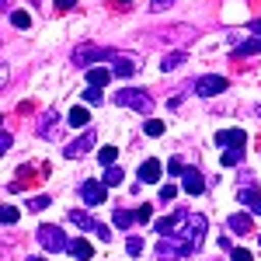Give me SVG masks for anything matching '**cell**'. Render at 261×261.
<instances>
[{
	"instance_id": "44dd1931",
	"label": "cell",
	"mask_w": 261,
	"mask_h": 261,
	"mask_svg": "<svg viewBox=\"0 0 261 261\" xmlns=\"http://www.w3.org/2000/svg\"><path fill=\"white\" fill-rule=\"evenodd\" d=\"M254 53H261V39H251V42H244V45L233 49V56H254Z\"/></svg>"
},
{
	"instance_id": "52a82bcc",
	"label": "cell",
	"mask_w": 261,
	"mask_h": 261,
	"mask_svg": "<svg viewBox=\"0 0 261 261\" xmlns=\"http://www.w3.org/2000/svg\"><path fill=\"white\" fill-rule=\"evenodd\" d=\"M81 195H84V202L87 205H105V195H108V185L105 181H84L81 185Z\"/></svg>"
},
{
	"instance_id": "8d00e7d4",
	"label": "cell",
	"mask_w": 261,
	"mask_h": 261,
	"mask_svg": "<svg viewBox=\"0 0 261 261\" xmlns=\"http://www.w3.org/2000/svg\"><path fill=\"white\" fill-rule=\"evenodd\" d=\"M11 150V133H0V157Z\"/></svg>"
},
{
	"instance_id": "f546056e",
	"label": "cell",
	"mask_w": 261,
	"mask_h": 261,
	"mask_svg": "<svg viewBox=\"0 0 261 261\" xmlns=\"http://www.w3.org/2000/svg\"><path fill=\"white\" fill-rule=\"evenodd\" d=\"M28 209L32 213H42V209H49V199L45 195H35V199H28Z\"/></svg>"
},
{
	"instance_id": "ba28073f",
	"label": "cell",
	"mask_w": 261,
	"mask_h": 261,
	"mask_svg": "<svg viewBox=\"0 0 261 261\" xmlns=\"http://www.w3.org/2000/svg\"><path fill=\"white\" fill-rule=\"evenodd\" d=\"M216 143L226 146V150H244L247 146V133L244 129H223V133H216Z\"/></svg>"
},
{
	"instance_id": "30bf717a",
	"label": "cell",
	"mask_w": 261,
	"mask_h": 261,
	"mask_svg": "<svg viewBox=\"0 0 261 261\" xmlns=\"http://www.w3.org/2000/svg\"><path fill=\"white\" fill-rule=\"evenodd\" d=\"M181 188H185V192H188V195H199V192H205V178H202L199 171H195V167H185V174H181Z\"/></svg>"
},
{
	"instance_id": "8992f818",
	"label": "cell",
	"mask_w": 261,
	"mask_h": 261,
	"mask_svg": "<svg viewBox=\"0 0 261 261\" xmlns=\"http://www.w3.org/2000/svg\"><path fill=\"white\" fill-rule=\"evenodd\" d=\"M223 91H226V77H220V73H209V77L195 81V94L199 98H216Z\"/></svg>"
},
{
	"instance_id": "9c48e42d",
	"label": "cell",
	"mask_w": 261,
	"mask_h": 261,
	"mask_svg": "<svg viewBox=\"0 0 261 261\" xmlns=\"http://www.w3.org/2000/svg\"><path fill=\"white\" fill-rule=\"evenodd\" d=\"M91 146H94V129H84V136H81V140H73L66 150H63V153H66L70 161H77V157H84Z\"/></svg>"
},
{
	"instance_id": "f1b7e54d",
	"label": "cell",
	"mask_w": 261,
	"mask_h": 261,
	"mask_svg": "<svg viewBox=\"0 0 261 261\" xmlns=\"http://www.w3.org/2000/svg\"><path fill=\"white\" fill-rule=\"evenodd\" d=\"M84 101H87V105H101V87H91V84H87V91H84Z\"/></svg>"
},
{
	"instance_id": "9a60e30c",
	"label": "cell",
	"mask_w": 261,
	"mask_h": 261,
	"mask_svg": "<svg viewBox=\"0 0 261 261\" xmlns=\"http://www.w3.org/2000/svg\"><path fill=\"white\" fill-rule=\"evenodd\" d=\"M108 81H112V70H108V66H91V70H87V84H91V87H105Z\"/></svg>"
},
{
	"instance_id": "d4e9b609",
	"label": "cell",
	"mask_w": 261,
	"mask_h": 261,
	"mask_svg": "<svg viewBox=\"0 0 261 261\" xmlns=\"http://www.w3.org/2000/svg\"><path fill=\"white\" fill-rule=\"evenodd\" d=\"M244 161V150H226L223 153V167H237Z\"/></svg>"
},
{
	"instance_id": "8fae6325",
	"label": "cell",
	"mask_w": 261,
	"mask_h": 261,
	"mask_svg": "<svg viewBox=\"0 0 261 261\" xmlns=\"http://www.w3.org/2000/svg\"><path fill=\"white\" fill-rule=\"evenodd\" d=\"M241 205L251 213V216H261V195L254 192V185H251V188L241 185Z\"/></svg>"
},
{
	"instance_id": "d6a6232c",
	"label": "cell",
	"mask_w": 261,
	"mask_h": 261,
	"mask_svg": "<svg viewBox=\"0 0 261 261\" xmlns=\"http://www.w3.org/2000/svg\"><path fill=\"white\" fill-rule=\"evenodd\" d=\"M171 230H174V216H171V220H157V233H171Z\"/></svg>"
},
{
	"instance_id": "f35d334b",
	"label": "cell",
	"mask_w": 261,
	"mask_h": 261,
	"mask_svg": "<svg viewBox=\"0 0 261 261\" xmlns=\"http://www.w3.org/2000/svg\"><path fill=\"white\" fill-rule=\"evenodd\" d=\"M171 4H174V0H153L150 7H153V11H164V7H171Z\"/></svg>"
},
{
	"instance_id": "ffe728a7",
	"label": "cell",
	"mask_w": 261,
	"mask_h": 261,
	"mask_svg": "<svg viewBox=\"0 0 261 261\" xmlns=\"http://www.w3.org/2000/svg\"><path fill=\"white\" fill-rule=\"evenodd\" d=\"M18 220H21V213L14 205H0V223H4V226H14Z\"/></svg>"
},
{
	"instance_id": "4dcf8cb0",
	"label": "cell",
	"mask_w": 261,
	"mask_h": 261,
	"mask_svg": "<svg viewBox=\"0 0 261 261\" xmlns=\"http://www.w3.org/2000/svg\"><path fill=\"white\" fill-rule=\"evenodd\" d=\"M143 129H146V136H164V122H157V119H150Z\"/></svg>"
},
{
	"instance_id": "e575fe53",
	"label": "cell",
	"mask_w": 261,
	"mask_h": 261,
	"mask_svg": "<svg viewBox=\"0 0 261 261\" xmlns=\"http://www.w3.org/2000/svg\"><path fill=\"white\" fill-rule=\"evenodd\" d=\"M174 195H178V188H174V185H164V188H161V202H171Z\"/></svg>"
},
{
	"instance_id": "b9f144b4",
	"label": "cell",
	"mask_w": 261,
	"mask_h": 261,
	"mask_svg": "<svg viewBox=\"0 0 261 261\" xmlns=\"http://www.w3.org/2000/svg\"><path fill=\"white\" fill-rule=\"evenodd\" d=\"M258 244H261V233H258Z\"/></svg>"
},
{
	"instance_id": "603a6c76",
	"label": "cell",
	"mask_w": 261,
	"mask_h": 261,
	"mask_svg": "<svg viewBox=\"0 0 261 261\" xmlns=\"http://www.w3.org/2000/svg\"><path fill=\"white\" fill-rule=\"evenodd\" d=\"M181 63H185V53H171V56L161 60V70H174V66H181Z\"/></svg>"
},
{
	"instance_id": "2e32d148",
	"label": "cell",
	"mask_w": 261,
	"mask_h": 261,
	"mask_svg": "<svg viewBox=\"0 0 261 261\" xmlns=\"http://www.w3.org/2000/svg\"><path fill=\"white\" fill-rule=\"evenodd\" d=\"M70 254H73L77 261H91V258H94V247L81 237V241H70Z\"/></svg>"
},
{
	"instance_id": "1f68e13d",
	"label": "cell",
	"mask_w": 261,
	"mask_h": 261,
	"mask_svg": "<svg viewBox=\"0 0 261 261\" xmlns=\"http://www.w3.org/2000/svg\"><path fill=\"white\" fill-rule=\"evenodd\" d=\"M167 171H171V174H185V164H181V157H171V161H167Z\"/></svg>"
},
{
	"instance_id": "60d3db41",
	"label": "cell",
	"mask_w": 261,
	"mask_h": 261,
	"mask_svg": "<svg viewBox=\"0 0 261 261\" xmlns=\"http://www.w3.org/2000/svg\"><path fill=\"white\" fill-rule=\"evenodd\" d=\"M119 4H133V0H119Z\"/></svg>"
},
{
	"instance_id": "74e56055",
	"label": "cell",
	"mask_w": 261,
	"mask_h": 261,
	"mask_svg": "<svg viewBox=\"0 0 261 261\" xmlns=\"http://www.w3.org/2000/svg\"><path fill=\"white\" fill-rule=\"evenodd\" d=\"M56 7H60V11H73V7H77V0H56Z\"/></svg>"
},
{
	"instance_id": "83f0119b",
	"label": "cell",
	"mask_w": 261,
	"mask_h": 261,
	"mask_svg": "<svg viewBox=\"0 0 261 261\" xmlns=\"http://www.w3.org/2000/svg\"><path fill=\"white\" fill-rule=\"evenodd\" d=\"M125 251H129L133 258H140V254H143V241H140V237H129V241H125Z\"/></svg>"
},
{
	"instance_id": "7402d4cb",
	"label": "cell",
	"mask_w": 261,
	"mask_h": 261,
	"mask_svg": "<svg viewBox=\"0 0 261 261\" xmlns=\"http://www.w3.org/2000/svg\"><path fill=\"white\" fill-rule=\"evenodd\" d=\"M87 122H91V112H87V108H73V112H70V125H77V129H84Z\"/></svg>"
},
{
	"instance_id": "5bb4252c",
	"label": "cell",
	"mask_w": 261,
	"mask_h": 261,
	"mask_svg": "<svg viewBox=\"0 0 261 261\" xmlns=\"http://www.w3.org/2000/svg\"><path fill=\"white\" fill-rule=\"evenodd\" d=\"M140 181H146V185H157V181H161V161H143Z\"/></svg>"
},
{
	"instance_id": "e0dca14e",
	"label": "cell",
	"mask_w": 261,
	"mask_h": 261,
	"mask_svg": "<svg viewBox=\"0 0 261 261\" xmlns=\"http://www.w3.org/2000/svg\"><path fill=\"white\" fill-rule=\"evenodd\" d=\"M112 220H115L119 230H129V226L136 223V213H129V209H115V213H112Z\"/></svg>"
},
{
	"instance_id": "ab89813d",
	"label": "cell",
	"mask_w": 261,
	"mask_h": 261,
	"mask_svg": "<svg viewBox=\"0 0 261 261\" xmlns=\"http://www.w3.org/2000/svg\"><path fill=\"white\" fill-rule=\"evenodd\" d=\"M28 261H45V258H28Z\"/></svg>"
},
{
	"instance_id": "836d02e7",
	"label": "cell",
	"mask_w": 261,
	"mask_h": 261,
	"mask_svg": "<svg viewBox=\"0 0 261 261\" xmlns=\"http://www.w3.org/2000/svg\"><path fill=\"white\" fill-rule=\"evenodd\" d=\"M230 258H233V261H254V258H251V251H244V247H233Z\"/></svg>"
},
{
	"instance_id": "4316f807",
	"label": "cell",
	"mask_w": 261,
	"mask_h": 261,
	"mask_svg": "<svg viewBox=\"0 0 261 261\" xmlns=\"http://www.w3.org/2000/svg\"><path fill=\"white\" fill-rule=\"evenodd\" d=\"M133 213H136V223H150L153 220V209H150V205H136Z\"/></svg>"
},
{
	"instance_id": "484cf974",
	"label": "cell",
	"mask_w": 261,
	"mask_h": 261,
	"mask_svg": "<svg viewBox=\"0 0 261 261\" xmlns=\"http://www.w3.org/2000/svg\"><path fill=\"white\" fill-rule=\"evenodd\" d=\"M11 24H14V28H28V24H32V14H24V11H14V14H11Z\"/></svg>"
},
{
	"instance_id": "5b68a950",
	"label": "cell",
	"mask_w": 261,
	"mask_h": 261,
	"mask_svg": "<svg viewBox=\"0 0 261 261\" xmlns=\"http://www.w3.org/2000/svg\"><path fill=\"white\" fill-rule=\"evenodd\" d=\"M70 223H77L81 230H91V233H98L101 241H112V230H108L105 223H98L94 216H87V213H81V209H73V213H70Z\"/></svg>"
},
{
	"instance_id": "ac0fdd59",
	"label": "cell",
	"mask_w": 261,
	"mask_h": 261,
	"mask_svg": "<svg viewBox=\"0 0 261 261\" xmlns=\"http://www.w3.org/2000/svg\"><path fill=\"white\" fill-rule=\"evenodd\" d=\"M112 73H115V77H133V73H136V63L133 60H115Z\"/></svg>"
},
{
	"instance_id": "d590c367",
	"label": "cell",
	"mask_w": 261,
	"mask_h": 261,
	"mask_svg": "<svg viewBox=\"0 0 261 261\" xmlns=\"http://www.w3.org/2000/svg\"><path fill=\"white\" fill-rule=\"evenodd\" d=\"M7 81H11V70H7V63H0V91L7 87Z\"/></svg>"
},
{
	"instance_id": "277c9868",
	"label": "cell",
	"mask_w": 261,
	"mask_h": 261,
	"mask_svg": "<svg viewBox=\"0 0 261 261\" xmlns=\"http://www.w3.org/2000/svg\"><path fill=\"white\" fill-rule=\"evenodd\" d=\"M105 60H115V49L108 45H77L73 49V63H84V66H94V63H105Z\"/></svg>"
},
{
	"instance_id": "ee69618b",
	"label": "cell",
	"mask_w": 261,
	"mask_h": 261,
	"mask_svg": "<svg viewBox=\"0 0 261 261\" xmlns=\"http://www.w3.org/2000/svg\"><path fill=\"white\" fill-rule=\"evenodd\" d=\"M0 122H4V119H0Z\"/></svg>"
},
{
	"instance_id": "7c38bea8",
	"label": "cell",
	"mask_w": 261,
	"mask_h": 261,
	"mask_svg": "<svg viewBox=\"0 0 261 261\" xmlns=\"http://www.w3.org/2000/svg\"><path fill=\"white\" fill-rule=\"evenodd\" d=\"M56 122H60V112H45V115H42V122H39V136L42 140H56V129H60Z\"/></svg>"
},
{
	"instance_id": "d6986e66",
	"label": "cell",
	"mask_w": 261,
	"mask_h": 261,
	"mask_svg": "<svg viewBox=\"0 0 261 261\" xmlns=\"http://www.w3.org/2000/svg\"><path fill=\"white\" fill-rule=\"evenodd\" d=\"M122 178H125V174H122V167H115V164H108V171H105V185H108V188H115V185H122Z\"/></svg>"
},
{
	"instance_id": "7bdbcfd3",
	"label": "cell",
	"mask_w": 261,
	"mask_h": 261,
	"mask_svg": "<svg viewBox=\"0 0 261 261\" xmlns=\"http://www.w3.org/2000/svg\"><path fill=\"white\" fill-rule=\"evenodd\" d=\"M32 4H39V0H32Z\"/></svg>"
},
{
	"instance_id": "7a4b0ae2",
	"label": "cell",
	"mask_w": 261,
	"mask_h": 261,
	"mask_svg": "<svg viewBox=\"0 0 261 261\" xmlns=\"http://www.w3.org/2000/svg\"><path fill=\"white\" fill-rule=\"evenodd\" d=\"M115 105L133 108V112H143V115H150V112H153V98H150V94H143V91H136V87H122V91H115Z\"/></svg>"
},
{
	"instance_id": "3957f363",
	"label": "cell",
	"mask_w": 261,
	"mask_h": 261,
	"mask_svg": "<svg viewBox=\"0 0 261 261\" xmlns=\"http://www.w3.org/2000/svg\"><path fill=\"white\" fill-rule=\"evenodd\" d=\"M39 244L45 247V251H53V254H60V251H70V237L63 233L60 226H53V223H45V226H39Z\"/></svg>"
},
{
	"instance_id": "4fadbf2b",
	"label": "cell",
	"mask_w": 261,
	"mask_h": 261,
	"mask_svg": "<svg viewBox=\"0 0 261 261\" xmlns=\"http://www.w3.org/2000/svg\"><path fill=\"white\" fill-rule=\"evenodd\" d=\"M226 226L233 230V233H254V223H251V213H233Z\"/></svg>"
},
{
	"instance_id": "cb8c5ba5",
	"label": "cell",
	"mask_w": 261,
	"mask_h": 261,
	"mask_svg": "<svg viewBox=\"0 0 261 261\" xmlns=\"http://www.w3.org/2000/svg\"><path fill=\"white\" fill-rule=\"evenodd\" d=\"M115 157H119V150H115V146H101V150H98V161L105 164V167H108V164H115Z\"/></svg>"
},
{
	"instance_id": "6da1fadb",
	"label": "cell",
	"mask_w": 261,
	"mask_h": 261,
	"mask_svg": "<svg viewBox=\"0 0 261 261\" xmlns=\"http://www.w3.org/2000/svg\"><path fill=\"white\" fill-rule=\"evenodd\" d=\"M202 233H205V216L202 213H174V230L164 233L157 244V261H181L195 254L202 247Z\"/></svg>"
}]
</instances>
